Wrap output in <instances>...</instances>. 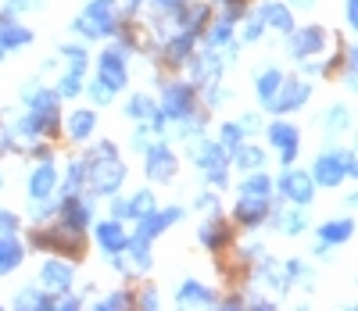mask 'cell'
<instances>
[{
	"label": "cell",
	"instance_id": "cell-45",
	"mask_svg": "<svg viewBox=\"0 0 358 311\" xmlns=\"http://www.w3.org/2000/svg\"><path fill=\"white\" fill-rule=\"evenodd\" d=\"M197 208H204V211H212V208H215V197H212V194H204V197H197Z\"/></svg>",
	"mask_w": 358,
	"mask_h": 311
},
{
	"label": "cell",
	"instance_id": "cell-39",
	"mask_svg": "<svg viewBox=\"0 0 358 311\" xmlns=\"http://www.w3.org/2000/svg\"><path fill=\"white\" fill-rule=\"evenodd\" d=\"M90 93H94V101H97V104H111V97H115V89H108L101 79H97L94 86H90Z\"/></svg>",
	"mask_w": 358,
	"mask_h": 311
},
{
	"label": "cell",
	"instance_id": "cell-38",
	"mask_svg": "<svg viewBox=\"0 0 358 311\" xmlns=\"http://www.w3.org/2000/svg\"><path fill=\"white\" fill-rule=\"evenodd\" d=\"M262 29H265V22L255 15V18H248V25H244V40L248 43H255V40H262Z\"/></svg>",
	"mask_w": 358,
	"mask_h": 311
},
{
	"label": "cell",
	"instance_id": "cell-2",
	"mask_svg": "<svg viewBox=\"0 0 358 311\" xmlns=\"http://www.w3.org/2000/svg\"><path fill=\"white\" fill-rule=\"evenodd\" d=\"M351 175H355V154L351 150H326L312 165V182H319V186H341Z\"/></svg>",
	"mask_w": 358,
	"mask_h": 311
},
{
	"label": "cell",
	"instance_id": "cell-48",
	"mask_svg": "<svg viewBox=\"0 0 358 311\" xmlns=\"http://www.w3.org/2000/svg\"><path fill=\"white\" fill-rule=\"evenodd\" d=\"M0 186H4V179H0Z\"/></svg>",
	"mask_w": 358,
	"mask_h": 311
},
{
	"label": "cell",
	"instance_id": "cell-31",
	"mask_svg": "<svg viewBox=\"0 0 358 311\" xmlns=\"http://www.w3.org/2000/svg\"><path fill=\"white\" fill-rule=\"evenodd\" d=\"M229 40H233V22L229 18L212 22V29H208V43H212V47H226Z\"/></svg>",
	"mask_w": 358,
	"mask_h": 311
},
{
	"label": "cell",
	"instance_id": "cell-44",
	"mask_svg": "<svg viewBox=\"0 0 358 311\" xmlns=\"http://www.w3.org/2000/svg\"><path fill=\"white\" fill-rule=\"evenodd\" d=\"M358 22V0H348V25Z\"/></svg>",
	"mask_w": 358,
	"mask_h": 311
},
{
	"label": "cell",
	"instance_id": "cell-33",
	"mask_svg": "<svg viewBox=\"0 0 358 311\" xmlns=\"http://www.w3.org/2000/svg\"><path fill=\"white\" fill-rule=\"evenodd\" d=\"M86 182V158L83 161H72L69 165V179H65V194H76L79 186Z\"/></svg>",
	"mask_w": 358,
	"mask_h": 311
},
{
	"label": "cell",
	"instance_id": "cell-12",
	"mask_svg": "<svg viewBox=\"0 0 358 311\" xmlns=\"http://www.w3.org/2000/svg\"><path fill=\"white\" fill-rule=\"evenodd\" d=\"M290 50H294V57H312V54H319L322 47H326V33L319 25H308V29H290Z\"/></svg>",
	"mask_w": 358,
	"mask_h": 311
},
{
	"label": "cell",
	"instance_id": "cell-9",
	"mask_svg": "<svg viewBox=\"0 0 358 311\" xmlns=\"http://www.w3.org/2000/svg\"><path fill=\"white\" fill-rule=\"evenodd\" d=\"M62 186V179H57V168H54V161L50 158H43L36 168H33V175H29V197L33 201H50V194Z\"/></svg>",
	"mask_w": 358,
	"mask_h": 311
},
{
	"label": "cell",
	"instance_id": "cell-37",
	"mask_svg": "<svg viewBox=\"0 0 358 311\" xmlns=\"http://www.w3.org/2000/svg\"><path fill=\"white\" fill-rule=\"evenodd\" d=\"M208 186H215V190L222 186V190H226V186H229V179H226V165H212V168H208Z\"/></svg>",
	"mask_w": 358,
	"mask_h": 311
},
{
	"label": "cell",
	"instance_id": "cell-1",
	"mask_svg": "<svg viewBox=\"0 0 358 311\" xmlns=\"http://www.w3.org/2000/svg\"><path fill=\"white\" fill-rule=\"evenodd\" d=\"M118 29V0H90L83 15L76 18V33L97 40V36H115Z\"/></svg>",
	"mask_w": 358,
	"mask_h": 311
},
{
	"label": "cell",
	"instance_id": "cell-24",
	"mask_svg": "<svg viewBox=\"0 0 358 311\" xmlns=\"http://www.w3.org/2000/svg\"><path fill=\"white\" fill-rule=\"evenodd\" d=\"M176 301L179 304H215V294L208 290V287H201V283H194V279H187V283L179 287Z\"/></svg>",
	"mask_w": 358,
	"mask_h": 311
},
{
	"label": "cell",
	"instance_id": "cell-34",
	"mask_svg": "<svg viewBox=\"0 0 358 311\" xmlns=\"http://www.w3.org/2000/svg\"><path fill=\"white\" fill-rule=\"evenodd\" d=\"M219 136H222V147L229 150V147H236V143L244 140V129L236 126V122H226V126H222V133H219Z\"/></svg>",
	"mask_w": 358,
	"mask_h": 311
},
{
	"label": "cell",
	"instance_id": "cell-21",
	"mask_svg": "<svg viewBox=\"0 0 358 311\" xmlns=\"http://www.w3.org/2000/svg\"><path fill=\"white\" fill-rule=\"evenodd\" d=\"M197 240L208 247V251H219V247L229 243V226H226L222 219H212V222H204V226H201Z\"/></svg>",
	"mask_w": 358,
	"mask_h": 311
},
{
	"label": "cell",
	"instance_id": "cell-29",
	"mask_svg": "<svg viewBox=\"0 0 358 311\" xmlns=\"http://www.w3.org/2000/svg\"><path fill=\"white\" fill-rule=\"evenodd\" d=\"M158 108H155V101L151 97H143V93H136V97H129V104H126V115L133 118V122H147Z\"/></svg>",
	"mask_w": 358,
	"mask_h": 311
},
{
	"label": "cell",
	"instance_id": "cell-7",
	"mask_svg": "<svg viewBox=\"0 0 358 311\" xmlns=\"http://www.w3.org/2000/svg\"><path fill=\"white\" fill-rule=\"evenodd\" d=\"M176 154H172V147L162 140V143H151L147 147V175H151L155 182H172V175H176Z\"/></svg>",
	"mask_w": 358,
	"mask_h": 311
},
{
	"label": "cell",
	"instance_id": "cell-46",
	"mask_svg": "<svg viewBox=\"0 0 358 311\" xmlns=\"http://www.w3.org/2000/svg\"><path fill=\"white\" fill-rule=\"evenodd\" d=\"M79 304H83V301H79V297H65V301H62V304H54V308H79Z\"/></svg>",
	"mask_w": 358,
	"mask_h": 311
},
{
	"label": "cell",
	"instance_id": "cell-22",
	"mask_svg": "<svg viewBox=\"0 0 358 311\" xmlns=\"http://www.w3.org/2000/svg\"><path fill=\"white\" fill-rule=\"evenodd\" d=\"M283 72L280 68H265L262 75H258V82H255V93H258V101L268 108V101H273L276 97V93H280V86H283Z\"/></svg>",
	"mask_w": 358,
	"mask_h": 311
},
{
	"label": "cell",
	"instance_id": "cell-27",
	"mask_svg": "<svg viewBox=\"0 0 358 311\" xmlns=\"http://www.w3.org/2000/svg\"><path fill=\"white\" fill-rule=\"evenodd\" d=\"M273 226L283 229V233H290V236H297V233H305V215H301V208H297V211H276L273 215Z\"/></svg>",
	"mask_w": 358,
	"mask_h": 311
},
{
	"label": "cell",
	"instance_id": "cell-17",
	"mask_svg": "<svg viewBox=\"0 0 358 311\" xmlns=\"http://www.w3.org/2000/svg\"><path fill=\"white\" fill-rule=\"evenodd\" d=\"M268 219V197H241V204H236V222L241 226H258Z\"/></svg>",
	"mask_w": 358,
	"mask_h": 311
},
{
	"label": "cell",
	"instance_id": "cell-14",
	"mask_svg": "<svg viewBox=\"0 0 358 311\" xmlns=\"http://www.w3.org/2000/svg\"><path fill=\"white\" fill-rule=\"evenodd\" d=\"M22 258H25V247L15 236V229H0V275L15 272L22 265Z\"/></svg>",
	"mask_w": 358,
	"mask_h": 311
},
{
	"label": "cell",
	"instance_id": "cell-42",
	"mask_svg": "<svg viewBox=\"0 0 358 311\" xmlns=\"http://www.w3.org/2000/svg\"><path fill=\"white\" fill-rule=\"evenodd\" d=\"M15 226H18V219H15L11 211H4V208H0V229H15Z\"/></svg>",
	"mask_w": 358,
	"mask_h": 311
},
{
	"label": "cell",
	"instance_id": "cell-16",
	"mask_svg": "<svg viewBox=\"0 0 358 311\" xmlns=\"http://www.w3.org/2000/svg\"><path fill=\"white\" fill-rule=\"evenodd\" d=\"M97 243H101V251H108V254H122L126 243H129V236H126L122 222L111 219V222H101V226H97Z\"/></svg>",
	"mask_w": 358,
	"mask_h": 311
},
{
	"label": "cell",
	"instance_id": "cell-10",
	"mask_svg": "<svg viewBox=\"0 0 358 311\" xmlns=\"http://www.w3.org/2000/svg\"><path fill=\"white\" fill-rule=\"evenodd\" d=\"M179 219H183V211H179V208H169V211H151V215H143V219H140V226H136V236H129V240H143V243H151L162 229H169L172 222H179Z\"/></svg>",
	"mask_w": 358,
	"mask_h": 311
},
{
	"label": "cell",
	"instance_id": "cell-23",
	"mask_svg": "<svg viewBox=\"0 0 358 311\" xmlns=\"http://www.w3.org/2000/svg\"><path fill=\"white\" fill-rule=\"evenodd\" d=\"M190 158H194V165H201V168L226 165V147H222V143H197V147H190Z\"/></svg>",
	"mask_w": 358,
	"mask_h": 311
},
{
	"label": "cell",
	"instance_id": "cell-35",
	"mask_svg": "<svg viewBox=\"0 0 358 311\" xmlns=\"http://www.w3.org/2000/svg\"><path fill=\"white\" fill-rule=\"evenodd\" d=\"M129 304H133V297H129V294H108V297H101V301H97V308H101V311H108V308H129Z\"/></svg>",
	"mask_w": 358,
	"mask_h": 311
},
{
	"label": "cell",
	"instance_id": "cell-6",
	"mask_svg": "<svg viewBox=\"0 0 358 311\" xmlns=\"http://www.w3.org/2000/svg\"><path fill=\"white\" fill-rule=\"evenodd\" d=\"M40 279H43L47 294H69L72 290V279H76V268L65 258H47L43 268H40Z\"/></svg>",
	"mask_w": 358,
	"mask_h": 311
},
{
	"label": "cell",
	"instance_id": "cell-28",
	"mask_svg": "<svg viewBox=\"0 0 358 311\" xmlns=\"http://www.w3.org/2000/svg\"><path fill=\"white\" fill-rule=\"evenodd\" d=\"M241 190H244L248 197H268V190H273V179H268L262 168H255V172L244 179V186H241Z\"/></svg>",
	"mask_w": 358,
	"mask_h": 311
},
{
	"label": "cell",
	"instance_id": "cell-40",
	"mask_svg": "<svg viewBox=\"0 0 358 311\" xmlns=\"http://www.w3.org/2000/svg\"><path fill=\"white\" fill-rule=\"evenodd\" d=\"M326 126H330V129H344V126H348V111H344V108H334Z\"/></svg>",
	"mask_w": 358,
	"mask_h": 311
},
{
	"label": "cell",
	"instance_id": "cell-36",
	"mask_svg": "<svg viewBox=\"0 0 358 311\" xmlns=\"http://www.w3.org/2000/svg\"><path fill=\"white\" fill-rule=\"evenodd\" d=\"M215 4H219V8H226V15H222V18H229V22H233V18H241V15H244V4H248V0H215Z\"/></svg>",
	"mask_w": 358,
	"mask_h": 311
},
{
	"label": "cell",
	"instance_id": "cell-30",
	"mask_svg": "<svg viewBox=\"0 0 358 311\" xmlns=\"http://www.w3.org/2000/svg\"><path fill=\"white\" fill-rule=\"evenodd\" d=\"M155 211V197L151 190H140L133 201H126V219H143V215Z\"/></svg>",
	"mask_w": 358,
	"mask_h": 311
},
{
	"label": "cell",
	"instance_id": "cell-5",
	"mask_svg": "<svg viewBox=\"0 0 358 311\" xmlns=\"http://www.w3.org/2000/svg\"><path fill=\"white\" fill-rule=\"evenodd\" d=\"M276 186H280V197L290 201L294 208H305V204H312V197H315V182H312L308 172H283Z\"/></svg>",
	"mask_w": 358,
	"mask_h": 311
},
{
	"label": "cell",
	"instance_id": "cell-41",
	"mask_svg": "<svg viewBox=\"0 0 358 311\" xmlns=\"http://www.w3.org/2000/svg\"><path fill=\"white\" fill-rule=\"evenodd\" d=\"M151 4H155V11H169V15H176L179 8L187 4V0H151Z\"/></svg>",
	"mask_w": 358,
	"mask_h": 311
},
{
	"label": "cell",
	"instance_id": "cell-47",
	"mask_svg": "<svg viewBox=\"0 0 358 311\" xmlns=\"http://www.w3.org/2000/svg\"><path fill=\"white\" fill-rule=\"evenodd\" d=\"M287 4H294V8H315V0H287Z\"/></svg>",
	"mask_w": 358,
	"mask_h": 311
},
{
	"label": "cell",
	"instance_id": "cell-18",
	"mask_svg": "<svg viewBox=\"0 0 358 311\" xmlns=\"http://www.w3.org/2000/svg\"><path fill=\"white\" fill-rule=\"evenodd\" d=\"M258 18H262L265 25L280 29V33H290V29H294V15H290L287 4H280V0H265V4L258 8Z\"/></svg>",
	"mask_w": 358,
	"mask_h": 311
},
{
	"label": "cell",
	"instance_id": "cell-32",
	"mask_svg": "<svg viewBox=\"0 0 358 311\" xmlns=\"http://www.w3.org/2000/svg\"><path fill=\"white\" fill-rule=\"evenodd\" d=\"M79 89H83V68H69L57 82V97H76Z\"/></svg>",
	"mask_w": 358,
	"mask_h": 311
},
{
	"label": "cell",
	"instance_id": "cell-26",
	"mask_svg": "<svg viewBox=\"0 0 358 311\" xmlns=\"http://www.w3.org/2000/svg\"><path fill=\"white\" fill-rule=\"evenodd\" d=\"M229 150H233V161L241 165L244 172H251V168H262V161H265V154H262L258 147H248L244 140L236 143V147H229Z\"/></svg>",
	"mask_w": 358,
	"mask_h": 311
},
{
	"label": "cell",
	"instance_id": "cell-3",
	"mask_svg": "<svg viewBox=\"0 0 358 311\" xmlns=\"http://www.w3.org/2000/svg\"><path fill=\"white\" fill-rule=\"evenodd\" d=\"M194 104H197V86L194 82H165L162 86V118L165 122L194 118Z\"/></svg>",
	"mask_w": 358,
	"mask_h": 311
},
{
	"label": "cell",
	"instance_id": "cell-20",
	"mask_svg": "<svg viewBox=\"0 0 358 311\" xmlns=\"http://www.w3.org/2000/svg\"><path fill=\"white\" fill-rule=\"evenodd\" d=\"M65 126H69V136L76 140V143H83V140H90L94 136V129H97V115L94 111H72L69 118H65Z\"/></svg>",
	"mask_w": 358,
	"mask_h": 311
},
{
	"label": "cell",
	"instance_id": "cell-4",
	"mask_svg": "<svg viewBox=\"0 0 358 311\" xmlns=\"http://www.w3.org/2000/svg\"><path fill=\"white\" fill-rule=\"evenodd\" d=\"M126 47L118 43V47H111V50H104L101 54V61H97V79L108 86V89H126V82H129V65H126Z\"/></svg>",
	"mask_w": 358,
	"mask_h": 311
},
{
	"label": "cell",
	"instance_id": "cell-11",
	"mask_svg": "<svg viewBox=\"0 0 358 311\" xmlns=\"http://www.w3.org/2000/svg\"><path fill=\"white\" fill-rule=\"evenodd\" d=\"M308 97H312V86H305V82H287V79H283L280 93H276L273 101H268V111L287 115V111H294V108H301Z\"/></svg>",
	"mask_w": 358,
	"mask_h": 311
},
{
	"label": "cell",
	"instance_id": "cell-25",
	"mask_svg": "<svg viewBox=\"0 0 358 311\" xmlns=\"http://www.w3.org/2000/svg\"><path fill=\"white\" fill-rule=\"evenodd\" d=\"M351 233H355V222H351V219H341V222H326V226L319 229V240H322L326 247H334V243L351 240Z\"/></svg>",
	"mask_w": 358,
	"mask_h": 311
},
{
	"label": "cell",
	"instance_id": "cell-19",
	"mask_svg": "<svg viewBox=\"0 0 358 311\" xmlns=\"http://www.w3.org/2000/svg\"><path fill=\"white\" fill-rule=\"evenodd\" d=\"M33 43V33L25 25H15L11 15H0V50H11V47H25Z\"/></svg>",
	"mask_w": 358,
	"mask_h": 311
},
{
	"label": "cell",
	"instance_id": "cell-13",
	"mask_svg": "<svg viewBox=\"0 0 358 311\" xmlns=\"http://www.w3.org/2000/svg\"><path fill=\"white\" fill-rule=\"evenodd\" d=\"M57 215H62V226L83 233V229L90 226V219H94V204H90V201H79L76 194H69V201L57 208Z\"/></svg>",
	"mask_w": 358,
	"mask_h": 311
},
{
	"label": "cell",
	"instance_id": "cell-8",
	"mask_svg": "<svg viewBox=\"0 0 358 311\" xmlns=\"http://www.w3.org/2000/svg\"><path fill=\"white\" fill-rule=\"evenodd\" d=\"M268 143L276 147L280 161L290 165L297 158V147H301V133H297L290 122H273V126H268Z\"/></svg>",
	"mask_w": 358,
	"mask_h": 311
},
{
	"label": "cell",
	"instance_id": "cell-15",
	"mask_svg": "<svg viewBox=\"0 0 358 311\" xmlns=\"http://www.w3.org/2000/svg\"><path fill=\"white\" fill-rule=\"evenodd\" d=\"M194 33H187V29H183V33H176V36H169L165 40V47H162V57L169 61V65H187V61H190V54H194Z\"/></svg>",
	"mask_w": 358,
	"mask_h": 311
},
{
	"label": "cell",
	"instance_id": "cell-43",
	"mask_svg": "<svg viewBox=\"0 0 358 311\" xmlns=\"http://www.w3.org/2000/svg\"><path fill=\"white\" fill-rule=\"evenodd\" d=\"M136 304H140V308H158V294H155V290H147Z\"/></svg>",
	"mask_w": 358,
	"mask_h": 311
}]
</instances>
